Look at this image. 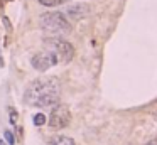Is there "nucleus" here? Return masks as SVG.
Instances as JSON below:
<instances>
[{"instance_id":"2","label":"nucleus","mask_w":157,"mask_h":145,"mask_svg":"<svg viewBox=\"0 0 157 145\" xmlns=\"http://www.w3.org/2000/svg\"><path fill=\"white\" fill-rule=\"evenodd\" d=\"M39 27L49 37H59L71 32V22L62 12H42L39 15Z\"/></svg>"},{"instance_id":"9","label":"nucleus","mask_w":157,"mask_h":145,"mask_svg":"<svg viewBox=\"0 0 157 145\" xmlns=\"http://www.w3.org/2000/svg\"><path fill=\"white\" fill-rule=\"evenodd\" d=\"M32 122L36 127H42V125H46V115L44 113H37V115H34Z\"/></svg>"},{"instance_id":"6","label":"nucleus","mask_w":157,"mask_h":145,"mask_svg":"<svg viewBox=\"0 0 157 145\" xmlns=\"http://www.w3.org/2000/svg\"><path fill=\"white\" fill-rule=\"evenodd\" d=\"M90 12H91V7L88 4H71L66 7L64 10V15L68 17V20H80V19L86 17V15H90Z\"/></svg>"},{"instance_id":"10","label":"nucleus","mask_w":157,"mask_h":145,"mask_svg":"<svg viewBox=\"0 0 157 145\" xmlns=\"http://www.w3.org/2000/svg\"><path fill=\"white\" fill-rule=\"evenodd\" d=\"M4 138L7 140L9 145H15V137H14V133H12L10 130H5L4 132Z\"/></svg>"},{"instance_id":"3","label":"nucleus","mask_w":157,"mask_h":145,"mask_svg":"<svg viewBox=\"0 0 157 145\" xmlns=\"http://www.w3.org/2000/svg\"><path fill=\"white\" fill-rule=\"evenodd\" d=\"M44 47L48 51H51L58 58L59 62H70L74 56L73 44L61 39V37H46L44 39Z\"/></svg>"},{"instance_id":"5","label":"nucleus","mask_w":157,"mask_h":145,"mask_svg":"<svg viewBox=\"0 0 157 145\" xmlns=\"http://www.w3.org/2000/svg\"><path fill=\"white\" fill-rule=\"evenodd\" d=\"M58 62H59L58 58H56V56L52 54L51 51H48V49H44V51L34 54L32 59H30V64H32V68L37 69V71H41V72L51 69L52 66H56Z\"/></svg>"},{"instance_id":"1","label":"nucleus","mask_w":157,"mask_h":145,"mask_svg":"<svg viewBox=\"0 0 157 145\" xmlns=\"http://www.w3.org/2000/svg\"><path fill=\"white\" fill-rule=\"evenodd\" d=\"M59 91L61 84L54 76H44L34 80L24 93V103L37 108H48L59 103Z\"/></svg>"},{"instance_id":"7","label":"nucleus","mask_w":157,"mask_h":145,"mask_svg":"<svg viewBox=\"0 0 157 145\" xmlns=\"http://www.w3.org/2000/svg\"><path fill=\"white\" fill-rule=\"evenodd\" d=\"M52 145H76V143H74L73 138L61 135V137H56L54 140H52Z\"/></svg>"},{"instance_id":"11","label":"nucleus","mask_w":157,"mask_h":145,"mask_svg":"<svg viewBox=\"0 0 157 145\" xmlns=\"http://www.w3.org/2000/svg\"><path fill=\"white\" fill-rule=\"evenodd\" d=\"M9 111H10V122L15 125V123H17V113H15V110H14V108H10Z\"/></svg>"},{"instance_id":"4","label":"nucleus","mask_w":157,"mask_h":145,"mask_svg":"<svg viewBox=\"0 0 157 145\" xmlns=\"http://www.w3.org/2000/svg\"><path fill=\"white\" fill-rule=\"evenodd\" d=\"M71 122V113H70V108L66 105H54L51 115H49V127L52 130H61V128H66Z\"/></svg>"},{"instance_id":"12","label":"nucleus","mask_w":157,"mask_h":145,"mask_svg":"<svg viewBox=\"0 0 157 145\" xmlns=\"http://www.w3.org/2000/svg\"><path fill=\"white\" fill-rule=\"evenodd\" d=\"M147 145H157V143H155V142H149Z\"/></svg>"},{"instance_id":"8","label":"nucleus","mask_w":157,"mask_h":145,"mask_svg":"<svg viewBox=\"0 0 157 145\" xmlns=\"http://www.w3.org/2000/svg\"><path fill=\"white\" fill-rule=\"evenodd\" d=\"M42 7H58V5H62L66 0H37Z\"/></svg>"}]
</instances>
